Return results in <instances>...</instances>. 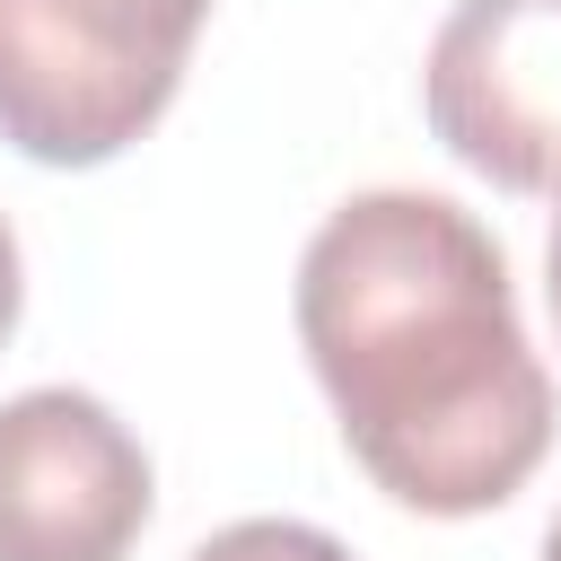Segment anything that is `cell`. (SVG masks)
<instances>
[{
	"instance_id": "8992f818",
	"label": "cell",
	"mask_w": 561,
	"mask_h": 561,
	"mask_svg": "<svg viewBox=\"0 0 561 561\" xmlns=\"http://www.w3.org/2000/svg\"><path fill=\"white\" fill-rule=\"evenodd\" d=\"M18 307H26V272H18V237H9V219H0V342L18 333Z\"/></svg>"
},
{
	"instance_id": "7a4b0ae2",
	"label": "cell",
	"mask_w": 561,
	"mask_h": 561,
	"mask_svg": "<svg viewBox=\"0 0 561 561\" xmlns=\"http://www.w3.org/2000/svg\"><path fill=\"white\" fill-rule=\"evenodd\" d=\"M210 0H0V140L35 167L123 158L184 88Z\"/></svg>"
},
{
	"instance_id": "5b68a950",
	"label": "cell",
	"mask_w": 561,
	"mask_h": 561,
	"mask_svg": "<svg viewBox=\"0 0 561 561\" xmlns=\"http://www.w3.org/2000/svg\"><path fill=\"white\" fill-rule=\"evenodd\" d=\"M184 561H351V543L324 526H298V517H245V526H219L210 543H193Z\"/></svg>"
},
{
	"instance_id": "52a82bcc",
	"label": "cell",
	"mask_w": 561,
	"mask_h": 561,
	"mask_svg": "<svg viewBox=\"0 0 561 561\" xmlns=\"http://www.w3.org/2000/svg\"><path fill=\"white\" fill-rule=\"evenodd\" d=\"M543 298H552V333H561V210H552V245H543Z\"/></svg>"
},
{
	"instance_id": "3957f363",
	"label": "cell",
	"mask_w": 561,
	"mask_h": 561,
	"mask_svg": "<svg viewBox=\"0 0 561 561\" xmlns=\"http://www.w3.org/2000/svg\"><path fill=\"white\" fill-rule=\"evenodd\" d=\"M421 105L456 167L500 193H561V0H456Z\"/></svg>"
},
{
	"instance_id": "6da1fadb",
	"label": "cell",
	"mask_w": 561,
	"mask_h": 561,
	"mask_svg": "<svg viewBox=\"0 0 561 561\" xmlns=\"http://www.w3.org/2000/svg\"><path fill=\"white\" fill-rule=\"evenodd\" d=\"M298 342L359 473L421 517L500 508L552 447L508 263L447 193H351L298 254Z\"/></svg>"
},
{
	"instance_id": "ba28073f",
	"label": "cell",
	"mask_w": 561,
	"mask_h": 561,
	"mask_svg": "<svg viewBox=\"0 0 561 561\" xmlns=\"http://www.w3.org/2000/svg\"><path fill=\"white\" fill-rule=\"evenodd\" d=\"M543 561H561V517H552V535H543Z\"/></svg>"
},
{
	"instance_id": "277c9868",
	"label": "cell",
	"mask_w": 561,
	"mask_h": 561,
	"mask_svg": "<svg viewBox=\"0 0 561 561\" xmlns=\"http://www.w3.org/2000/svg\"><path fill=\"white\" fill-rule=\"evenodd\" d=\"M140 438L79 386L0 403V561H123L149 526Z\"/></svg>"
}]
</instances>
